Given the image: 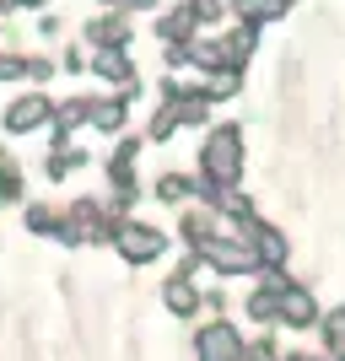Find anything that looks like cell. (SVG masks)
Instances as JSON below:
<instances>
[{"label": "cell", "mask_w": 345, "mask_h": 361, "mask_svg": "<svg viewBox=\"0 0 345 361\" xmlns=\"http://www.w3.org/2000/svg\"><path fill=\"white\" fill-rule=\"evenodd\" d=\"M238 162H243L238 130H216L210 146H205V178L210 183H232V178H238Z\"/></svg>", "instance_id": "1"}, {"label": "cell", "mask_w": 345, "mask_h": 361, "mask_svg": "<svg viewBox=\"0 0 345 361\" xmlns=\"http://www.w3.org/2000/svg\"><path fill=\"white\" fill-rule=\"evenodd\" d=\"M119 238V254L130 259V264H146V259L162 254V238L151 232V226H124V232H114Z\"/></svg>", "instance_id": "2"}, {"label": "cell", "mask_w": 345, "mask_h": 361, "mask_svg": "<svg viewBox=\"0 0 345 361\" xmlns=\"http://www.w3.org/2000/svg\"><path fill=\"white\" fill-rule=\"evenodd\" d=\"M238 329L232 324H210V329H200V356L205 361H238Z\"/></svg>", "instance_id": "3"}, {"label": "cell", "mask_w": 345, "mask_h": 361, "mask_svg": "<svg viewBox=\"0 0 345 361\" xmlns=\"http://www.w3.org/2000/svg\"><path fill=\"white\" fill-rule=\"evenodd\" d=\"M281 318L291 324V329H308V324H313V297H308L302 286H286L281 291Z\"/></svg>", "instance_id": "4"}, {"label": "cell", "mask_w": 345, "mask_h": 361, "mask_svg": "<svg viewBox=\"0 0 345 361\" xmlns=\"http://www.w3.org/2000/svg\"><path fill=\"white\" fill-rule=\"evenodd\" d=\"M44 114H49V103H44V97H22V103H16L11 114H6V124H11V130H32V124L44 119Z\"/></svg>", "instance_id": "5"}, {"label": "cell", "mask_w": 345, "mask_h": 361, "mask_svg": "<svg viewBox=\"0 0 345 361\" xmlns=\"http://www.w3.org/2000/svg\"><path fill=\"white\" fill-rule=\"evenodd\" d=\"M167 307H173V313H195V286H189V281H173V286H167Z\"/></svg>", "instance_id": "6"}, {"label": "cell", "mask_w": 345, "mask_h": 361, "mask_svg": "<svg viewBox=\"0 0 345 361\" xmlns=\"http://www.w3.org/2000/svg\"><path fill=\"white\" fill-rule=\"evenodd\" d=\"M324 345H329L334 356H345V307L329 313V324H324Z\"/></svg>", "instance_id": "7"}, {"label": "cell", "mask_w": 345, "mask_h": 361, "mask_svg": "<svg viewBox=\"0 0 345 361\" xmlns=\"http://www.w3.org/2000/svg\"><path fill=\"white\" fill-rule=\"evenodd\" d=\"M157 195H162V200H178L183 195V178H162V183H157Z\"/></svg>", "instance_id": "8"}, {"label": "cell", "mask_w": 345, "mask_h": 361, "mask_svg": "<svg viewBox=\"0 0 345 361\" xmlns=\"http://www.w3.org/2000/svg\"><path fill=\"white\" fill-rule=\"evenodd\" d=\"M286 361H308V356H286Z\"/></svg>", "instance_id": "9"}]
</instances>
